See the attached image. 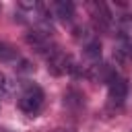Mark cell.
I'll use <instances>...</instances> for the list:
<instances>
[{
  "instance_id": "1",
  "label": "cell",
  "mask_w": 132,
  "mask_h": 132,
  "mask_svg": "<svg viewBox=\"0 0 132 132\" xmlns=\"http://www.w3.org/2000/svg\"><path fill=\"white\" fill-rule=\"evenodd\" d=\"M16 103H19V109H21L23 113L35 116V113L41 109V105H43V91H41L37 85L29 82V85L23 87V91H21Z\"/></svg>"
},
{
  "instance_id": "2",
  "label": "cell",
  "mask_w": 132,
  "mask_h": 132,
  "mask_svg": "<svg viewBox=\"0 0 132 132\" xmlns=\"http://www.w3.org/2000/svg\"><path fill=\"white\" fill-rule=\"evenodd\" d=\"M47 70L52 74H56V76H62V74H76V72H80V66L72 60V56L56 50L47 58Z\"/></svg>"
},
{
  "instance_id": "3",
  "label": "cell",
  "mask_w": 132,
  "mask_h": 132,
  "mask_svg": "<svg viewBox=\"0 0 132 132\" xmlns=\"http://www.w3.org/2000/svg\"><path fill=\"white\" fill-rule=\"evenodd\" d=\"M107 93H109V99L113 103H124V99L128 97V80L113 74L111 80L107 82Z\"/></svg>"
},
{
  "instance_id": "4",
  "label": "cell",
  "mask_w": 132,
  "mask_h": 132,
  "mask_svg": "<svg viewBox=\"0 0 132 132\" xmlns=\"http://www.w3.org/2000/svg\"><path fill=\"white\" fill-rule=\"evenodd\" d=\"M54 12H56V16H58L60 21L70 23L72 16H74V4H72V2H66V0H60V2L54 4Z\"/></svg>"
},
{
  "instance_id": "5",
  "label": "cell",
  "mask_w": 132,
  "mask_h": 132,
  "mask_svg": "<svg viewBox=\"0 0 132 132\" xmlns=\"http://www.w3.org/2000/svg\"><path fill=\"white\" fill-rule=\"evenodd\" d=\"M19 60H21V56H19L16 47L10 45L8 41H0V62L10 64V62H19Z\"/></svg>"
},
{
  "instance_id": "6",
  "label": "cell",
  "mask_w": 132,
  "mask_h": 132,
  "mask_svg": "<svg viewBox=\"0 0 132 132\" xmlns=\"http://www.w3.org/2000/svg\"><path fill=\"white\" fill-rule=\"evenodd\" d=\"M120 52H124L126 56H132V39L128 35H120Z\"/></svg>"
},
{
  "instance_id": "7",
  "label": "cell",
  "mask_w": 132,
  "mask_h": 132,
  "mask_svg": "<svg viewBox=\"0 0 132 132\" xmlns=\"http://www.w3.org/2000/svg\"><path fill=\"white\" fill-rule=\"evenodd\" d=\"M16 64H19V66H16V70H19V72H33V66H31V62H29V60H23V58H21Z\"/></svg>"
},
{
  "instance_id": "8",
  "label": "cell",
  "mask_w": 132,
  "mask_h": 132,
  "mask_svg": "<svg viewBox=\"0 0 132 132\" xmlns=\"http://www.w3.org/2000/svg\"><path fill=\"white\" fill-rule=\"evenodd\" d=\"M54 132H72V130H68V128H58V130H54Z\"/></svg>"
},
{
  "instance_id": "9",
  "label": "cell",
  "mask_w": 132,
  "mask_h": 132,
  "mask_svg": "<svg viewBox=\"0 0 132 132\" xmlns=\"http://www.w3.org/2000/svg\"><path fill=\"white\" fill-rule=\"evenodd\" d=\"M0 132H10V130H0Z\"/></svg>"
}]
</instances>
